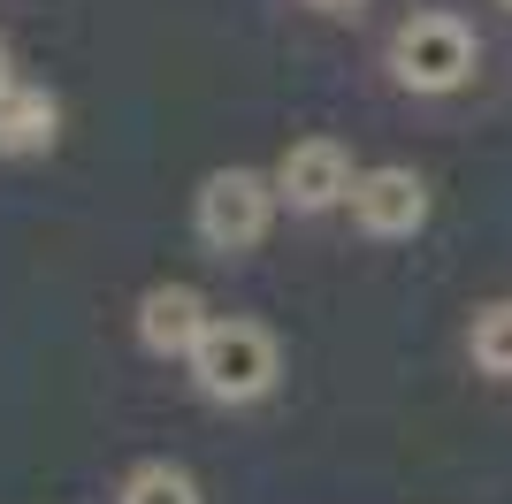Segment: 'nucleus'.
Here are the masks:
<instances>
[{"label": "nucleus", "mask_w": 512, "mask_h": 504, "mask_svg": "<svg viewBox=\"0 0 512 504\" xmlns=\"http://www.w3.org/2000/svg\"><path fill=\"white\" fill-rule=\"evenodd\" d=\"M184 367H192V390L207 405H230L237 413V405H260L283 382V344H276V329H260L245 314H214Z\"/></svg>", "instance_id": "nucleus-1"}, {"label": "nucleus", "mask_w": 512, "mask_h": 504, "mask_svg": "<svg viewBox=\"0 0 512 504\" xmlns=\"http://www.w3.org/2000/svg\"><path fill=\"white\" fill-rule=\"evenodd\" d=\"M474 62H482V46H474V31L451 16V8H413V16L390 31V77L406 84V92H421V100L459 92V84L474 77Z\"/></svg>", "instance_id": "nucleus-2"}, {"label": "nucleus", "mask_w": 512, "mask_h": 504, "mask_svg": "<svg viewBox=\"0 0 512 504\" xmlns=\"http://www.w3.org/2000/svg\"><path fill=\"white\" fill-rule=\"evenodd\" d=\"M276 176L268 168H214L207 184H199L192 199V230L207 252H222V260H237V252H253L260 237L276 230Z\"/></svg>", "instance_id": "nucleus-3"}, {"label": "nucleus", "mask_w": 512, "mask_h": 504, "mask_svg": "<svg viewBox=\"0 0 512 504\" xmlns=\"http://www.w3.org/2000/svg\"><path fill=\"white\" fill-rule=\"evenodd\" d=\"M276 199L291 214H329V207H352V184H360V168L337 138H299V146L283 153L276 168Z\"/></svg>", "instance_id": "nucleus-4"}, {"label": "nucleus", "mask_w": 512, "mask_h": 504, "mask_svg": "<svg viewBox=\"0 0 512 504\" xmlns=\"http://www.w3.org/2000/svg\"><path fill=\"white\" fill-rule=\"evenodd\" d=\"M352 222H360L367 237H383V245L428 230V184H421V168H406V161L360 168V184H352Z\"/></svg>", "instance_id": "nucleus-5"}, {"label": "nucleus", "mask_w": 512, "mask_h": 504, "mask_svg": "<svg viewBox=\"0 0 512 504\" xmlns=\"http://www.w3.org/2000/svg\"><path fill=\"white\" fill-rule=\"evenodd\" d=\"M207 298L192 291V283H153L146 298H138V344H146L153 359H192L199 336H207Z\"/></svg>", "instance_id": "nucleus-6"}, {"label": "nucleus", "mask_w": 512, "mask_h": 504, "mask_svg": "<svg viewBox=\"0 0 512 504\" xmlns=\"http://www.w3.org/2000/svg\"><path fill=\"white\" fill-rule=\"evenodd\" d=\"M54 138H62V100L46 84L16 77V92H0V153L31 161V153H54Z\"/></svg>", "instance_id": "nucleus-7"}, {"label": "nucleus", "mask_w": 512, "mask_h": 504, "mask_svg": "<svg viewBox=\"0 0 512 504\" xmlns=\"http://www.w3.org/2000/svg\"><path fill=\"white\" fill-rule=\"evenodd\" d=\"M115 504H207V497H199V482L176 459H146V466H130V474H123Z\"/></svg>", "instance_id": "nucleus-8"}, {"label": "nucleus", "mask_w": 512, "mask_h": 504, "mask_svg": "<svg viewBox=\"0 0 512 504\" xmlns=\"http://www.w3.org/2000/svg\"><path fill=\"white\" fill-rule=\"evenodd\" d=\"M467 359L482 375L512 382V298H490V306L467 321Z\"/></svg>", "instance_id": "nucleus-9"}, {"label": "nucleus", "mask_w": 512, "mask_h": 504, "mask_svg": "<svg viewBox=\"0 0 512 504\" xmlns=\"http://www.w3.org/2000/svg\"><path fill=\"white\" fill-rule=\"evenodd\" d=\"M306 8H314V16H360L367 0H306Z\"/></svg>", "instance_id": "nucleus-10"}, {"label": "nucleus", "mask_w": 512, "mask_h": 504, "mask_svg": "<svg viewBox=\"0 0 512 504\" xmlns=\"http://www.w3.org/2000/svg\"><path fill=\"white\" fill-rule=\"evenodd\" d=\"M0 92H16V54H8V39H0Z\"/></svg>", "instance_id": "nucleus-11"}, {"label": "nucleus", "mask_w": 512, "mask_h": 504, "mask_svg": "<svg viewBox=\"0 0 512 504\" xmlns=\"http://www.w3.org/2000/svg\"><path fill=\"white\" fill-rule=\"evenodd\" d=\"M497 8H512V0H497Z\"/></svg>", "instance_id": "nucleus-12"}]
</instances>
